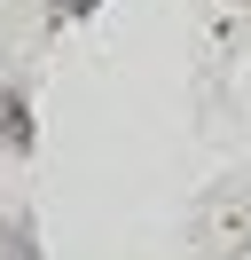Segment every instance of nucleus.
Listing matches in <instances>:
<instances>
[{"mask_svg": "<svg viewBox=\"0 0 251 260\" xmlns=\"http://www.w3.org/2000/svg\"><path fill=\"white\" fill-rule=\"evenodd\" d=\"M0 260H39V252H31V237H24V229H16V221L0 229Z\"/></svg>", "mask_w": 251, "mask_h": 260, "instance_id": "2", "label": "nucleus"}, {"mask_svg": "<svg viewBox=\"0 0 251 260\" xmlns=\"http://www.w3.org/2000/svg\"><path fill=\"white\" fill-rule=\"evenodd\" d=\"M63 8H71V16H87V8H94V0H55V16H63Z\"/></svg>", "mask_w": 251, "mask_h": 260, "instance_id": "3", "label": "nucleus"}, {"mask_svg": "<svg viewBox=\"0 0 251 260\" xmlns=\"http://www.w3.org/2000/svg\"><path fill=\"white\" fill-rule=\"evenodd\" d=\"M0 150H31V118H24V95H0Z\"/></svg>", "mask_w": 251, "mask_h": 260, "instance_id": "1", "label": "nucleus"}]
</instances>
